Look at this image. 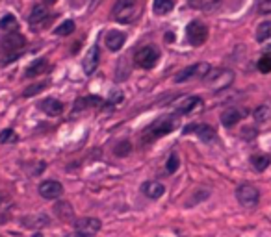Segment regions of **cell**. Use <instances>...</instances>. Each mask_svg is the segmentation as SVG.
<instances>
[{"label": "cell", "mask_w": 271, "mask_h": 237, "mask_svg": "<svg viewBox=\"0 0 271 237\" xmlns=\"http://www.w3.org/2000/svg\"><path fill=\"white\" fill-rule=\"evenodd\" d=\"M24 45H26L24 37H22L21 34H17V32H9L6 37H2V41H0V50L7 56L4 63L11 61V59H15V58L19 56L21 50L24 49Z\"/></svg>", "instance_id": "obj_1"}, {"label": "cell", "mask_w": 271, "mask_h": 237, "mask_svg": "<svg viewBox=\"0 0 271 237\" xmlns=\"http://www.w3.org/2000/svg\"><path fill=\"white\" fill-rule=\"evenodd\" d=\"M234 82V72L230 69H214L210 70L204 78V84L214 91H223L230 87Z\"/></svg>", "instance_id": "obj_2"}, {"label": "cell", "mask_w": 271, "mask_h": 237, "mask_svg": "<svg viewBox=\"0 0 271 237\" xmlns=\"http://www.w3.org/2000/svg\"><path fill=\"white\" fill-rule=\"evenodd\" d=\"M136 13H137L136 0H117V4L114 6V19L123 24H129L134 21Z\"/></svg>", "instance_id": "obj_3"}, {"label": "cell", "mask_w": 271, "mask_h": 237, "mask_svg": "<svg viewBox=\"0 0 271 237\" xmlns=\"http://www.w3.org/2000/svg\"><path fill=\"white\" fill-rule=\"evenodd\" d=\"M210 65L208 63H195V65H192V67H186V69H182L175 76V82L177 84H184V82H188V80H192V78H206V74L210 72Z\"/></svg>", "instance_id": "obj_4"}, {"label": "cell", "mask_w": 271, "mask_h": 237, "mask_svg": "<svg viewBox=\"0 0 271 237\" xmlns=\"http://www.w3.org/2000/svg\"><path fill=\"white\" fill-rule=\"evenodd\" d=\"M236 198H238V202L242 204L243 208H255L258 200H260V193H258V189L255 185L243 183V185L236 189Z\"/></svg>", "instance_id": "obj_5"}, {"label": "cell", "mask_w": 271, "mask_h": 237, "mask_svg": "<svg viewBox=\"0 0 271 237\" xmlns=\"http://www.w3.org/2000/svg\"><path fill=\"white\" fill-rule=\"evenodd\" d=\"M186 37L192 47H201L208 39V28L201 21H192L186 28Z\"/></svg>", "instance_id": "obj_6"}, {"label": "cell", "mask_w": 271, "mask_h": 237, "mask_svg": "<svg viewBox=\"0 0 271 237\" xmlns=\"http://www.w3.org/2000/svg\"><path fill=\"white\" fill-rule=\"evenodd\" d=\"M134 59L141 69H152L160 59V54H158V50L154 47H141L136 52Z\"/></svg>", "instance_id": "obj_7"}, {"label": "cell", "mask_w": 271, "mask_h": 237, "mask_svg": "<svg viewBox=\"0 0 271 237\" xmlns=\"http://www.w3.org/2000/svg\"><path fill=\"white\" fill-rule=\"evenodd\" d=\"M74 230L82 237H91L100 230V221L95 217H87V219H80L74 223Z\"/></svg>", "instance_id": "obj_8"}, {"label": "cell", "mask_w": 271, "mask_h": 237, "mask_svg": "<svg viewBox=\"0 0 271 237\" xmlns=\"http://www.w3.org/2000/svg\"><path fill=\"white\" fill-rule=\"evenodd\" d=\"M39 195L47 200H56L64 195V185L56 180H45L39 183Z\"/></svg>", "instance_id": "obj_9"}, {"label": "cell", "mask_w": 271, "mask_h": 237, "mask_svg": "<svg viewBox=\"0 0 271 237\" xmlns=\"http://www.w3.org/2000/svg\"><path fill=\"white\" fill-rule=\"evenodd\" d=\"M50 19V9L45 4H37V6L32 7V13L28 17V22L34 26V28H39V26H45Z\"/></svg>", "instance_id": "obj_10"}, {"label": "cell", "mask_w": 271, "mask_h": 237, "mask_svg": "<svg viewBox=\"0 0 271 237\" xmlns=\"http://www.w3.org/2000/svg\"><path fill=\"white\" fill-rule=\"evenodd\" d=\"M99 59H100V52H99V47L93 45L91 49L87 50L86 58H84V72L86 74H93L97 67H99Z\"/></svg>", "instance_id": "obj_11"}, {"label": "cell", "mask_w": 271, "mask_h": 237, "mask_svg": "<svg viewBox=\"0 0 271 237\" xmlns=\"http://www.w3.org/2000/svg\"><path fill=\"white\" fill-rule=\"evenodd\" d=\"M141 191L145 196H149L152 200H156V198H162L165 193V187L162 181H156V180H150V181H145L141 185Z\"/></svg>", "instance_id": "obj_12"}, {"label": "cell", "mask_w": 271, "mask_h": 237, "mask_svg": "<svg viewBox=\"0 0 271 237\" xmlns=\"http://www.w3.org/2000/svg\"><path fill=\"white\" fill-rule=\"evenodd\" d=\"M190 132H195L199 135V139L203 141H212L215 137V130L212 126L208 124H192V126H186L184 128V133H190Z\"/></svg>", "instance_id": "obj_13"}, {"label": "cell", "mask_w": 271, "mask_h": 237, "mask_svg": "<svg viewBox=\"0 0 271 237\" xmlns=\"http://www.w3.org/2000/svg\"><path fill=\"white\" fill-rule=\"evenodd\" d=\"M127 41V35L123 34V32H117V30H112V32H108L106 35V47L112 52H117V50L123 49V45Z\"/></svg>", "instance_id": "obj_14"}, {"label": "cell", "mask_w": 271, "mask_h": 237, "mask_svg": "<svg viewBox=\"0 0 271 237\" xmlns=\"http://www.w3.org/2000/svg\"><path fill=\"white\" fill-rule=\"evenodd\" d=\"M41 110L47 115H50V117H58V115H62V112H64V104L58 98H45L43 102H41Z\"/></svg>", "instance_id": "obj_15"}, {"label": "cell", "mask_w": 271, "mask_h": 237, "mask_svg": "<svg viewBox=\"0 0 271 237\" xmlns=\"http://www.w3.org/2000/svg\"><path fill=\"white\" fill-rule=\"evenodd\" d=\"M175 126H177V122H175L173 118L165 117V118H162V120L154 122V124H152V128H150V132L160 137V135H167V133L171 132Z\"/></svg>", "instance_id": "obj_16"}, {"label": "cell", "mask_w": 271, "mask_h": 237, "mask_svg": "<svg viewBox=\"0 0 271 237\" xmlns=\"http://www.w3.org/2000/svg\"><path fill=\"white\" fill-rule=\"evenodd\" d=\"M240 118H242V112H240L238 108H228V110H225V112L221 113V122L223 126H227V128L234 126L236 122H240Z\"/></svg>", "instance_id": "obj_17"}, {"label": "cell", "mask_w": 271, "mask_h": 237, "mask_svg": "<svg viewBox=\"0 0 271 237\" xmlns=\"http://www.w3.org/2000/svg\"><path fill=\"white\" fill-rule=\"evenodd\" d=\"M201 104H203V100L199 97H186L180 104H177V113H192Z\"/></svg>", "instance_id": "obj_18"}, {"label": "cell", "mask_w": 271, "mask_h": 237, "mask_svg": "<svg viewBox=\"0 0 271 237\" xmlns=\"http://www.w3.org/2000/svg\"><path fill=\"white\" fill-rule=\"evenodd\" d=\"M270 163H271V158L266 156V154H255V156L251 158V165H253V169L258 171V173L266 171V169L270 167Z\"/></svg>", "instance_id": "obj_19"}, {"label": "cell", "mask_w": 271, "mask_h": 237, "mask_svg": "<svg viewBox=\"0 0 271 237\" xmlns=\"http://www.w3.org/2000/svg\"><path fill=\"white\" fill-rule=\"evenodd\" d=\"M47 67H49L47 59H45V58H39V59H36V61L32 63L28 69H26V76H37V74H43L45 70H47Z\"/></svg>", "instance_id": "obj_20"}, {"label": "cell", "mask_w": 271, "mask_h": 237, "mask_svg": "<svg viewBox=\"0 0 271 237\" xmlns=\"http://www.w3.org/2000/svg\"><path fill=\"white\" fill-rule=\"evenodd\" d=\"M173 7H175V2H173V0H154L152 11L156 15H167L169 11H173Z\"/></svg>", "instance_id": "obj_21"}, {"label": "cell", "mask_w": 271, "mask_h": 237, "mask_svg": "<svg viewBox=\"0 0 271 237\" xmlns=\"http://www.w3.org/2000/svg\"><path fill=\"white\" fill-rule=\"evenodd\" d=\"M268 39H271V21H264L257 28V41L264 43Z\"/></svg>", "instance_id": "obj_22"}, {"label": "cell", "mask_w": 271, "mask_h": 237, "mask_svg": "<svg viewBox=\"0 0 271 237\" xmlns=\"http://www.w3.org/2000/svg\"><path fill=\"white\" fill-rule=\"evenodd\" d=\"M56 213H58V217H60V219H64V221H71V219H72V208L67 202L58 204Z\"/></svg>", "instance_id": "obj_23"}, {"label": "cell", "mask_w": 271, "mask_h": 237, "mask_svg": "<svg viewBox=\"0 0 271 237\" xmlns=\"http://www.w3.org/2000/svg\"><path fill=\"white\" fill-rule=\"evenodd\" d=\"M15 26H17V19H15L13 15L7 13L0 19V30H4V32H11Z\"/></svg>", "instance_id": "obj_24"}, {"label": "cell", "mask_w": 271, "mask_h": 237, "mask_svg": "<svg viewBox=\"0 0 271 237\" xmlns=\"http://www.w3.org/2000/svg\"><path fill=\"white\" fill-rule=\"evenodd\" d=\"M72 30H74V22L72 21H65L62 22L60 26L56 28V35H62V37H65V35L72 34Z\"/></svg>", "instance_id": "obj_25"}, {"label": "cell", "mask_w": 271, "mask_h": 237, "mask_svg": "<svg viewBox=\"0 0 271 237\" xmlns=\"http://www.w3.org/2000/svg\"><path fill=\"white\" fill-rule=\"evenodd\" d=\"M177 169H179V156L171 154L167 158V163H165V171H167V175H173V173H177Z\"/></svg>", "instance_id": "obj_26"}, {"label": "cell", "mask_w": 271, "mask_h": 237, "mask_svg": "<svg viewBox=\"0 0 271 237\" xmlns=\"http://www.w3.org/2000/svg\"><path fill=\"white\" fill-rule=\"evenodd\" d=\"M258 70L260 72H271V54H264L258 59Z\"/></svg>", "instance_id": "obj_27"}, {"label": "cell", "mask_w": 271, "mask_h": 237, "mask_svg": "<svg viewBox=\"0 0 271 237\" xmlns=\"http://www.w3.org/2000/svg\"><path fill=\"white\" fill-rule=\"evenodd\" d=\"M17 141V133L13 130H4V132L0 133V143L2 145H7V143H15Z\"/></svg>", "instance_id": "obj_28"}, {"label": "cell", "mask_w": 271, "mask_h": 237, "mask_svg": "<svg viewBox=\"0 0 271 237\" xmlns=\"http://www.w3.org/2000/svg\"><path fill=\"white\" fill-rule=\"evenodd\" d=\"M47 85H49V82H39V84L36 85H30L28 89L24 91V97H34V95H37V93L43 89V87H47Z\"/></svg>", "instance_id": "obj_29"}, {"label": "cell", "mask_w": 271, "mask_h": 237, "mask_svg": "<svg viewBox=\"0 0 271 237\" xmlns=\"http://www.w3.org/2000/svg\"><path fill=\"white\" fill-rule=\"evenodd\" d=\"M255 117H257V120H260V122L268 120V118H270V108H268V106H260L257 112H255Z\"/></svg>", "instance_id": "obj_30"}, {"label": "cell", "mask_w": 271, "mask_h": 237, "mask_svg": "<svg viewBox=\"0 0 271 237\" xmlns=\"http://www.w3.org/2000/svg\"><path fill=\"white\" fill-rule=\"evenodd\" d=\"M258 11L262 15L271 13V0H258Z\"/></svg>", "instance_id": "obj_31"}, {"label": "cell", "mask_w": 271, "mask_h": 237, "mask_svg": "<svg viewBox=\"0 0 271 237\" xmlns=\"http://www.w3.org/2000/svg\"><path fill=\"white\" fill-rule=\"evenodd\" d=\"M129 152H130V143H129V141H123V143H119L117 148H115V154H117V156H127Z\"/></svg>", "instance_id": "obj_32"}, {"label": "cell", "mask_w": 271, "mask_h": 237, "mask_svg": "<svg viewBox=\"0 0 271 237\" xmlns=\"http://www.w3.org/2000/svg\"><path fill=\"white\" fill-rule=\"evenodd\" d=\"M219 2H221V0H203V2H201V7H203V9H214L215 6H219Z\"/></svg>", "instance_id": "obj_33"}, {"label": "cell", "mask_w": 271, "mask_h": 237, "mask_svg": "<svg viewBox=\"0 0 271 237\" xmlns=\"http://www.w3.org/2000/svg\"><path fill=\"white\" fill-rule=\"evenodd\" d=\"M123 100V93L121 91H114L112 95H110V100H108V104H119Z\"/></svg>", "instance_id": "obj_34"}, {"label": "cell", "mask_w": 271, "mask_h": 237, "mask_svg": "<svg viewBox=\"0 0 271 237\" xmlns=\"http://www.w3.org/2000/svg\"><path fill=\"white\" fill-rule=\"evenodd\" d=\"M242 133H245V137H247V139H253V137H255V130H253V128H245Z\"/></svg>", "instance_id": "obj_35"}, {"label": "cell", "mask_w": 271, "mask_h": 237, "mask_svg": "<svg viewBox=\"0 0 271 237\" xmlns=\"http://www.w3.org/2000/svg\"><path fill=\"white\" fill-rule=\"evenodd\" d=\"M58 0H45V4H56Z\"/></svg>", "instance_id": "obj_36"}, {"label": "cell", "mask_w": 271, "mask_h": 237, "mask_svg": "<svg viewBox=\"0 0 271 237\" xmlns=\"http://www.w3.org/2000/svg\"><path fill=\"white\" fill-rule=\"evenodd\" d=\"M34 237H43V236H39V234H36V236H34Z\"/></svg>", "instance_id": "obj_37"}]
</instances>
